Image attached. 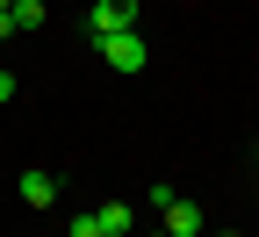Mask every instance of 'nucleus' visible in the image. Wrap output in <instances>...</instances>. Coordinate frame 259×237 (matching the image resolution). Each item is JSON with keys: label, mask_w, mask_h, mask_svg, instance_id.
<instances>
[{"label": "nucleus", "mask_w": 259, "mask_h": 237, "mask_svg": "<svg viewBox=\"0 0 259 237\" xmlns=\"http://www.w3.org/2000/svg\"><path fill=\"white\" fill-rule=\"evenodd\" d=\"M137 0H94V15H87V36L101 43V36H122V29H137Z\"/></svg>", "instance_id": "nucleus-2"}, {"label": "nucleus", "mask_w": 259, "mask_h": 237, "mask_svg": "<svg viewBox=\"0 0 259 237\" xmlns=\"http://www.w3.org/2000/svg\"><path fill=\"white\" fill-rule=\"evenodd\" d=\"M15 194L29 201V209H51V201H58V173H22V180H15Z\"/></svg>", "instance_id": "nucleus-4"}, {"label": "nucleus", "mask_w": 259, "mask_h": 237, "mask_svg": "<svg viewBox=\"0 0 259 237\" xmlns=\"http://www.w3.org/2000/svg\"><path fill=\"white\" fill-rule=\"evenodd\" d=\"M94 51H101V65H108V72H130V79L151 65V51H144V36H137V29H122V36H101Z\"/></svg>", "instance_id": "nucleus-1"}, {"label": "nucleus", "mask_w": 259, "mask_h": 237, "mask_svg": "<svg viewBox=\"0 0 259 237\" xmlns=\"http://www.w3.org/2000/svg\"><path fill=\"white\" fill-rule=\"evenodd\" d=\"M101 230L108 237H130V201H101Z\"/></svg>", "instance_id": "nucleus-5"}, {"label": "nucleus", "mask_w": 259, "mask_h": 237, "mask_svg": "<svg viewBox=\"0 0 259 237\" xmlns=\"http://www.w3.org/2000/svg\"><path fill=\"white\" fill-rule=\"evenodd\" d=\"M216 237H238V230H216Z\"/></svg>", "instance_id": "nucleus-11"}, {"label": "nucleus", "mask_w": 259, "mask_h": 237, "mask_svg": "<svg viewBox=\"0 0 259 237\" xmlns=\"http://www.w3.org/2000/svg\"><path fill=\"white\" fill-rule=\"evenodd\" d=\"M144 237H173V230H166V223H158V230H144Z\"/></svg>", "instance_id": "nucleus-10"}, {"label": "nucleus", "mask_w": 259, "mask_h": 237, "mask_svg": "<svg viewBox=\"0 0 259 237\" xmlns=\"http://www.w3.org/2000/svg\"><path fill=\"white\" fill-rule=\"evenodd\" d=\"M15 36V8H0V43H8Z\"/></svg>", "instance_id": "nucleus-9"}, {"label": "nucleus", "mask_w": 259, "mask_h": 237, "mask_svg": "<svg viewBox=\"0 0 259 237\" xmlns=\"http://www.w3.org/2000/svg\"><path fill=\"white\" fill-rule=\"evenodd\" d=\"M72 237H108V230H101V209H87V216H72Z\"/></svg>", "instance_id": "nucleus-7"}, {"label": "nucleus", "mask_w": 259, "mask_h": 237, "mask_svg": "<svg viewBox=\"0 0 259 237\" xmlns=\"http://www.w3.org/2000/svg\"><path fill=\"white\" fill-rule=\"evenodd\" d=\"M8 101H15V72L0 65V108H8Z\"/></svg>", "instance_id": "nucleus-8"}, {"label": "nucleus", "mask_w": 259, "mask_h": 237, "mask_svg": "<svg viewBox=\"0 0 259 237\" xmlns=\"http://www.w3.org/2000/svg\"><path fill=\"white\" fill-rule=\"evenodd\" d=\"M15 29H44V0H15Z\"/></svg>", "instance_id": "nucleus-6"}, {"label": "nucleus", "mask_w": 259, "mask_h": 237, "mask_svg": "<svg viewBox=\"0 0 259 237\" xmlns=\"http://www.w3.org/2000/svg\"><path fill=\"white\" fill-rule=\"evenodd\" d=\"M0 8H15V0H0Z\"/></svg>", "instance_id": "nucleus-12"}, {"label": "nucleus", "mask_w": 259, "mask_h": 237, "mask_svg": "<svg viewBox=\"0 0 259 237\" xmlns=\"http://www.w3.org/2000/svg\"><path fill=\"white\" fill-rule=\"evenodd\" d=\"M158 223H166L173 237H202V230H209V223H202V209H194V201H180V194L158 209Z\"/></svg>", "instance_id": "nucleus-3"}]
</instances>
